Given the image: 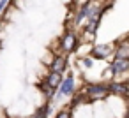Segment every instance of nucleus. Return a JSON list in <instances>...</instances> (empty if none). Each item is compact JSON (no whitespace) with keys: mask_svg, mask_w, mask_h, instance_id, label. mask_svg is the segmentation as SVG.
I'll return each mask as SVG.
<instances>
[{"mask_svg":"<svg viewBox=\"0 0 129 118\" xmlns=\"http://www.w3.org/2000/svg\"><path fill=\"white\" fill-rule=\"evenodd\" d=\"M85 95H87V102H95V100H103L106 99L110 93H108V86L104 81H99V83H87L85 88H83Z\"/></svg>","mask_w":129,"mask_h":118,"instance_id":"nucleus-1","label":"nucleus"},{"mask_svg":"<svg viewBox=\"0 0 129 118\" xmlns=\"http://www.w3.org/2000/svg\"><path fill=\"white\" fill-rule=\"evenodd\" d=\"M58 44H60V51H62V55L74 53V49L78 48V35H76V32L67 28V30L64 32V35L60 37Z\"/></svg>","mask_w":129,"mask_h":118,"instance_id":"nucleus-2","label":"nucleus"},{"mask_svg":"<svg viewBox=\"0 0 129 118\" xmlns=\"http://www.w3.org/2000/svg\"><path fill=\"white\" fill-rule=\"evenodd\" d=\"M108 93L110 95H120V97H129V81H108Z\"/></svg>","mask_w":129,"mask_h":118,"instance_id":"nucleus-3","label":"nucleus"},{"mask_svg":"<svg viewBox=\"0 0 129 118\" xmlns=\"http://www.w3.org/2000/svg\"><path fill=\"white\" fill-rule=\"evenodd\" d=\"M113 55V46L110 44H97L94 48H90V58L92 60H106L108 56Z\"/></svg>","mask_w":129,"mask_h":118,"instance_id":"nucleus-4","label":"nucleus"},{"mask_svg":"<svg viewBox=\"0 0 129 118\" xmlns=\"http://www.w3.org/2000/svg\"><path fill=\"white\" fill-rule=\"evenodd\" d=\"M48 69H50V72H57V74L62 76V74L66 72V69H67V56L62 55V53H57V55L53 56V60L50 62Z\"/></svg>","mask_w":129,"mask_h":118,"instance_id":"nucleus-5","label":"nucleus"},{"mask_svg":"<svg viewBox=\"0 0 129 118\" xmlns=\"http://www.w3.org/2000/svg\"><path fill=\"white\" fill-rule=\"evenodd\" d=\"M74 88H76V85H74V76L73 74H67L64 79H62V85H60V88H58V99L60 97H69V95H74Z\"/></svg>","mask_w":129,"mask_h":118,"instance_id":"nucleus-6","label":"nucleus"},{"mask_svg":"<svg viewBox=\"0 0 129 118\" xmlns=\"http://www.w3.org/2000/svg\"><path fill=\"white\" fill-rule=\"evenodd\" d=\"M113 56L117 60H127L129 62V39L117 42V46L113 49Z\"/></svg>","mask_w":129,"mask_h":118,"instance_id":"nucleus-7","label":"nucleus"},{"mask_svg":"<svg viewBox=\"0 0 129 118\" xmlns=\"http://www.w3.org/2000/svg\"><path fill=\"white\" fill-rule=\"evenodd\" d=\"M110 71L113 72V76H118V74H125L129 72V62L127 60H113L110 64Z\"/></svg>","mask_w":129,"mask_h":118,"instance_id":"nucleus-8","label":"nucleus"},{"mask_svg":"<svg viewBox=\"0 0 129 118\" xmlns=\"http://www.w3.org/2000/svg\"><path fill=\"white\" fill-rule=\"evenodd\" d=\"M62 79H64V76H60V74H57V72H48L46 78H44V83H46L51 90H57V88H60Z\"/></svg>","mask_w":129,"mask_h":118,"instance_id":"nucleus-9","label":"nucleus"},{"mask_svg":"<svg viewBox=\"0 0 129 118\" xmlns=\"http://www.w3.org/2000/svg\"><path fill=\"white\" fill-rule=\"evenodd\" d=\"M81 102H87V95H85V92L81 90L78 95H74L73 97V100H71V106H69V109H74V107H78Z\"/></svg>","mask_w":129,"mask_h":118,"instance_id":"nucleus-10","label":"nucleus"},{"mask_svg":"<svg viewBox=\"0 0 129 118\" xmlns=\"http://www.w3.org/2000/svg\"><path fill=\"white\" fill-rule=\"evenodd\" d=\"M50 111H51V106H50V104H44V106H41V107H37V109H36L34 118H48Z\"/></svg>","mask_w":129,"mask_h":118,"instance_id":"nucleus-11","label":"nucleus"},{"mask_svg":"<svg viewBox=\"0 0 129 118\" xmlns=\"http://www.w3.org/2000/svg\"><path fill=\"white\" fill-rule=\"evenodd\" d=\"M37 88H39V90H41V92H43L46 97H48V100H50V99H53V93H55V90H51V88H50V86L44 83V79H43L41 83H37Z\"/></svg>","mask_w":129,"mask_h":118,"instance_id":"nucleus-12","label":"nucleus"},{"mask_svg":"<svg viewBox=\"0 0 129 118\" xmlns=\"http://www.w3.org/2000/svg\"><path fill=\"white\" fill-rule=\"evenodd\" d=\"M55 118H73V109H69V107L60 109V111L57 113V116H55Z\"/></svg>","mask_w":129,"mask_h":118,"instance_id":"nucleus-13","label":"nucleus"},{"mask_svg":"<svg viewBox=\"0 0 129 118\" xmlns=\"http://www.w3.org/2000/svg\"><path fill=\"white\" fill-rule=\"evenodd\" d=\"M80 64H81L85 69H90V67L94 65V60H92L90 56H85V58H81V60H80Z\"/></svg>","mask_w":129,"mask_h":118,"instance_id":"nucleus-14","label":"nucleus"},{"mask_svg":"<svg viewBox=\"0 0 129 118\" xmlns=\"http://www.w3.org/2000/svg\"><path fill=\"white\" fill-rule=\"evenodd\" d=\"M7 6H9V2H6V0H2V2H0V14H2V13L6 11L4 7H7Z\"/></svg>","mask_w":129,"mask_h":118,"instance_id":"nucleus-15","label":"nucleus"},{"mask_svg":"<svg viewBox=\"0 0 129 118\" xmlns=\"http://www.w3.org/2000/svg\"><path fill=\"white\" fill-rule=\"evenodd\" d=\"M124 118H129V111H127V113H125V116H124Z\"/></svg>","mask_w":129,"mask_h":118,"instance_id":"nucleus-16","label":"nucleus"}]
</instances>
